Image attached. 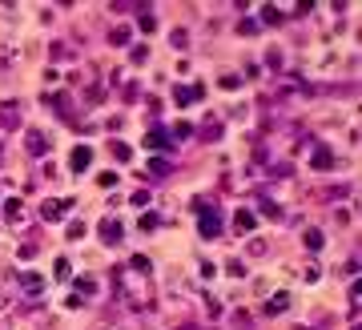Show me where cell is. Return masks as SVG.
Here are the masks:
<instances>
[{"label": "cell", "instance_id": "cell-15", "mask_svg": "<svg viewBox=\"0 0 362 330\" xmlns=\"http://www.w3.org/2000/svg\"><path fill=\"white\" fill-rule=\"evenodd\" d=\"M261 20H270V24H278V20H282V12H278V8H266V12H261Z\"/></svg>", "mask_w": 362, "mask_h": 330}, {"label": "cell", "instance_id": "cell-8", "mask_svg": "<svg viewBox=\"0 0 362 330\" xmlns=\"http://www.w3.org/2000/svg\"><path fill=\"white\" fill-rule=\"evenodd\" d=\"M64 206H69V202H45V206H41V214H45L49 221H56V218H60V210H64Z\"/></svg>", "mask_w": 362, "mask_h": 330}, {"label": "cell", "instance_id": "cell-13", "mask_svg": "<svg viewBox=\"0 0 362 330\" xmlns=\"http://www.w3.org/2000/svg\"><path fill=\"white\" fill-rule=\"evenodd\" d=\"M109 41H113V45H129V28H113Z\"/></svg>", "mask_w": 362, "mask_h": 330}, {"label": "cell", "instance_id": "cell-7", "mask_svg": "<svg viewBox=\"0 0 362 330\" xmlns=\"http://www.w3.org/2000/svg\"><path fill=\"white\" fill-rule=\"evenodd\" d=\"M314 169H334V153L330 149H314Z\"/></svg>", "mask_w": 362, "mask_h": 330}, {"label": "cell", "instance_id": "cell-6", "mask_svg": "<svg viewBox=\"0 0 362 330\" xmlns=\"http://www.w3.org/2000/svg\"><path fill=\"white\" fill-rule=\"evenodd\" d=\"M101 238L109 242V246H113V242H121V225H117L113 218H105V221H101Z\"/></svg>", "mask_w": 362, "mask_h": 330}, {"label": "cell", "instance_id": "cell-10", "mask_svg": "<svg viewBox=\"0 0 362 330\" xmlns=\"http://www.w3.org/2000/svg\"><path fill=\"white\" fill-rule=\"evenodd\" d=\"M20 282H24V290H28V294H41V286H45V282H41V274H24Z\"/></svg>", "mask_w": 362, "mask_h": 330}, {"label": "cell", "instance_id": "cell-2", "mask_svg": "<svg viewBox=\"0 0 362 330\" xmlns=\"http://www.w3.org/2000/svg\"><path fill=\"white\" fill-rule=\"evenodd\" d=\"M202 97V85H181V89H173V101L177 105H193Z\"/></svg>", "mask_w": 362, "mask_h": 330}, {"label": "cell", "instance_id": "cell-5", "mask_svg": "<svg viewBox=\"0 0 362 330\" xmlns=\"http://www.w3.org/2000/svg\"><path fill=\"white\" fill-rule=\"evenodd\" d=\"M234 229H238V234H250V229H254V214H250V210H238V214H234Z\"/></svg>", "mask_w": 362, "mask_h": 330}, {"label": "cell", "instance_id": "cell-1", "mask_svg": "<svg viewBox=\"0 0 362 330\" xmlns=\"http://www.w3.org/2000/svg\"><path fill=\"white\" fill-rule=\"evenodd\" d=\"M198 210H202V221H198V229H202L206 238H217V234H221V218H217V210H213V206L206 210V202H198Z\"/></svg>", "mask_w": 362, "mask_h": 330}, {"label": "cell", "instance_id": "cell-16", "mask_svg": "<svg viewBox=\"0 0 362 330\" xmlns=\"http://www.w3.org/2000/svg\"><path fill=\"white\" fill-rule=\"evenodd\" d=\"M261 210H266V218H282V210H278L274 202H261Z\"/></svg>", "mask_w": 362, "mask_h": 330}, {"label": "cell", "instance_id": "cell-11", "mask_svg": "<svg viewBox=\"0 0 362 330\" xmlns=\"http://www.w3.org/2000/svg\"><path fill=\"white\" fill-rule=\"evenodd\" d=\"M129 153H133V149H129L125 141H113V157H117V161H129Z\"/></svg>", "mask_w": 362, "mask_h": 330}, {"label": "cell", "instance_id": "cell-12", "mask_svg": "<svg viewBox=\"0 0 362 330\" xmlns=\"http://www.w3.org/2000/svg\"><path fill=\"white\" fill-rule=\"evenodd\" d=\"M306 250H322V234L318 229H306Z\"/></svg>", "mask_w": 362, "mask_h": 330}, {"label": "cell", "instance_id": "cell-14", "mask_svg": "<svg viewBox=\"0 0 362 330\" xmlns=\"http://www.w3.org/2000/svg\"><path fill=\"white\" fill-rule=\"evenodd\" d=\"M165 141H169V137H165V133H161V129H153V133H149V145H153V149H161V145H165Z\"/></svg>", "mask_w": 362, "mask_h": 330}, {"label": "cell", "instance_id": "cell-9", "mask_svg": "<svg viewBox=\"0 0 362 330\" xmlns=\"http://www.w3.org/2000/svg\"><path fill=\"white\" fill-rule=\"evenodd\" d=\"M286 306H290V298H286V294H278V298H270V302H266V314H282Z\"/></svg>", "mask_w": 362, "mask_h": 330}, {"label": "cell", "instance_id": "cell-4", "mask_svg": "<svg viewBox=\"0 0 362 330\" xmlns=\"http://www.w3.org/2000/svg\"><path fill=\"white\" fill-rule=\"evenodd\" d=\"M24 145H28V153H32V157H41V153L49 149V141H45V133H37V129H32V133L24 137Z\"/></svg>", "mask_w": 362, "mask_h": 330}, {"label": "cell", "instance_id": "cell-3", "mask_svg": "<svg viewBox=\"0 0 362 330\" xmlns=\"http://www.w3.org/2000/svg\"><path fill=\"white\" fill-rule=\"evenodd\" d=\"M89 165H93V149H89V145H77V149H73V169L81 173V169H89Z\"/></svg>", "mask_w": 362, "mask_h": 330}, {"label": "cell", "instance_id": "cell-17", "mask_svg": "<svg viewBox=\"0 0 362 330\" xmlns=\"http://www.w3.org/2000/svg\"><path fill=\"white\" fill-rule=\"evenodd\" d=\"M4 214H8V218L16 221V218H20V202H8V206H4Z\"/></svg>", "mask_w": 362, "mask_h": 330}]
</instances>
